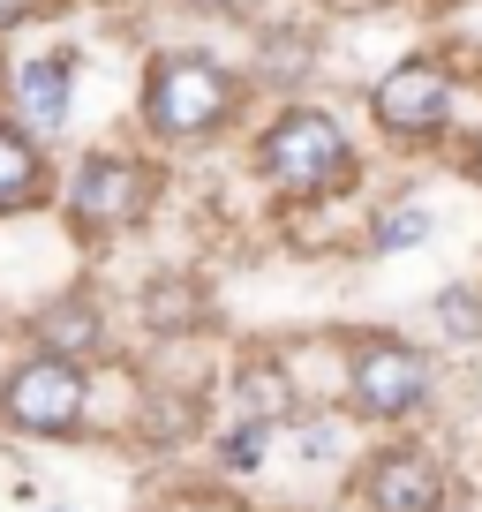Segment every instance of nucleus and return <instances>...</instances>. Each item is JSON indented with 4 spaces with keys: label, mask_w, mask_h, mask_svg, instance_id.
I'll return each instance as SVG.
<instances>
[{
    "label": "nucleus",
    "mask_w": 482,
    "mask_h": 512,
    "mask_svg": "<svg viewBox=\"0 0 482 512\" xmlns=\"http://www.w3.org/2000/svg\"><path fill=\"white\" fill-rule=\"evenodd\" d=\"M241 106V83L226 61H211V53H151L144 68V128L151 136H166V144H204V136H219L226 121H234Z\"/></svg>",
    "instance_id": "obj_1"
},
{
    "label": "nucleus",
    "mask_w": 482,
    "mask_h": 512,
    "mask_svg": "<svg viewBox=\"0 0 482 512\" xmlns=\"http://www.w3.org/2000/svg\"><path fill=\"white\" fill-rule=\"evenodd\" d=\"M91 422V369L61 354H23L0 369V430L8 437H76Z\"/></svg>",
    "instance_id": "obj_2"
},
{
    "label": "nucleus",
    "mask_w": 482,
    "mask_h": 512,
    "mask_svg": "<svg viewBox=\"0 0 482 512\" xmlns=\"http://www.w3.org/2000/svg\"><path fill=\"white\" fill-rule=\"evenodd\" d=\"M347 166H354L347 128H339L324 106H287L257 136V174L272 181L279 196H324V189L347 181Z\"/></svg>",
    "instance_id": "obj_3"
},
{
    "label": "nucleus",
    "mask_w": 482,
    "mask_h": 512,
    "mask_svg": "<svg viewBox=\"0 0 482 512\" xmlns=\"http://www.w3.org/2000/svg\"><path fill=\"white\" fill-rule=\"evenodd\" d=\"M151 196H159V174H151L136 151H83L68 189H61V211H68V226H76L83 241H98V234L136 226L151 211Z\"/></svg>",
    "instance_id": "obj_4"
},
{
    "label": "nucleus",
    "mask_w": 482,
    "mask_h": 512,
    "mask_svg": "<svg viewBox=\"0 0 482 512\" xmlns=\"http://www.w3.org/2000/svg\"><path fill=\"white\" fill-rule=\"evenodd\" d=\"M347 392L370 422H407L430 400V354L407 339H362L347 362Z\"/></svg>",
    "instance_id": "obj_5"
},
{
    "label": "nucleus",
    "mask_w": 482,
    "mask_h": 512,
    "mask_svg": "<svg viewBox=\"0 0 482 512\" xmlns=\"http://www.w3.org/2000/svg\"><path fill=\"white\" fill-rule=\"evenodd\" d=\"M370 113H377V128H385V136H400V144L437 136V128L452 121V68H437V61H400V68L370 91Z\"/></svg>",
    "instance_id": "obj_6"
},
{
    "label": "nucleus",
    "mask_w": 482,
    "mask_h": 512,
    "mask_svg": "<svg viewBox=\"0 0 482 512\" xmlns=\"http://www.w3.org/2000/svg\"><path fill=\"white\" fill-rule=\"evenodd\" d=\"M68 98H76V46H46L16 68V113L31 136H61Z\"/></svg>",
    "instance_id": "obj_7"
},
{
    "label": "nucleus",
    "mask_w": 482,
    "mask_h": 512,
    "mask_svg": "<svg viewBox=\"0 0 482 512\" xmlns=\"http://www.w3.org/2000/svg\"><path fill=\"white\" fill-rule=\"evenodd\" d=\"M370 512H437L445 505V467L430 460V452H385V460H370Z\"/></svg>",
    "instance_id": "obj_8"
},
{
    "label": "nucleus",
    "mask_w": 482,
    "mask_h": 512,
    "mask_svg": "<svg viewBox=\"0 0 482 512\" xmlns=\"http://www.w3.org/2000/svg\"><path fill=\"white\" fill-rule=\"evenodd\" d=\"M31 339L38 354H61V362H91L98 339H106V317H98L91 294H61V302H46L31 317Z\"/></svg>",
    "instance_id": "obj_9"
},
{
    "label": "nucleus",
    "mask_w": 482,
    "mask_h": 512,
    "mask_svg": "<svg viewBox=\"0 0 482 512\" xmlns=\"http://www.w3.org/2000/svg\"><path fill=\"white\" fill-rule=\"evenodd\" d=\"M53 174H46V151L23 121H0V219H16V211L46 204Z\"/></svg>",
    "instance_id": "obj_10"
},
{
    "label": "nucleus",
    "mask_w": 482,
    "mask_h": 512,
    "mask_svg": "<svg viewBox=\"0 0 482 512\" xmlns=\"http://www.w3.org/2000/svg\"><path fill=\"white\" fill-rule=\"evenodd\" d=\"M234 400H241V422H264V430H279V422L294 415V377L279 362H249L234 377Z\"/></svg>",
    "instance_id": "obj_11"
},
{
    "label": "nucleus",
    "mask_w": 482,
    "mask_h": 512,
    "mask_svg": "<svg viewBox=\"0 0 482 512\" xmlns=\"http://www.w3.org/2000/svg\"><path fill=\"white\" fill-rule=\"evenodd\" d=\"M437 234V219H430V211H422V204H400V211H385V219H377V249H422V241H430Z\"/></svg>",
    "instance_id": "obj_12"
},
{
    "label": "nucleus",
    "mask_w": 482,
    "mask_h": 512,
    "mask_svg": "<svg viewBox=\"0 0 482 512\" xmlns=\"http://www.w3.org/2000/svg\"><path fill=\"white\" fill-rule=\"evenodd\" d=\"M264 445H272V430H264V422H241V415H234V430L219 437V467H234V475H249V467L264 460Z\"/></svg>",
    "instance_id": "obj_13"
},
{
    "label": "nucleus",
    "mask_w": 482,
    "mask_h": 512,
    "mask_svg": "<svg viewBox=\"0 0 482 512\" xmlns=\"http://www.w3.org/2000/svg\"><path fill=\"white\" fill-rule=\"evenodd\" d=\"M482 294L475 287H445V294H437V324H445V332L452 339H482Z\"/></svg>",
    "instance_id": "obj_14"
},
{
    "label": "nucleus",
    "mask_w": 482,
    "mask_h": 512,
    "mask_svg": "<svg viewBox=\"0 0 482 512\" xmlns=\"http://www.w3.org/2000/svg\"><path fill=\"white\" fill-rule=\"evenodd\" d=\"M302 68H309V38H272V46H264V76L294 83Z\"/></svg>",
    "instance_id": "obj_15"
},
{
    "label": "nucleus",
    "mask_w": 482,
    "mask_h": 512,
    "mask_svg": "<svg viewBox=\"0 0 482 512\" xmlns=\"http://www.w3.org/2000/svg\"><path fill=\"white\" fill-rule=\"evenodd\" d=\"M31 16H46V0H0V38H8V31H23Z\"/></svg>",
    "instance_id": "obj_16"
},
{
    "label": "nucleus",
    "mask_w": 482,
    "mask_h": 512,
    "mask_svg": "<svg viewBox=\"0 0 482 512\" xmlns=\"http://www.w3.org/2000/svg\"><path fill=\"white\" fill-rule=\"evenodd\" d=\"M332 452H339L332 430H302V460H332Z\"/></svg>",
    "instance_id": "obj_17"
},
{
    "label": "nucleus",
    "mask_w": 482,
    "mask_h": 512,
    "mask_svg": "<svg viewBox=\"0 0 482 512\" xmlns=\"http://www.w3.org/2000/svg\"><path fill=\"white\" fill-rule=\"evenodd\" d=\"M189 8H204V16H234V8H249V0H189Z\"/></svg>",
    "instance_id": "obj_18"
}]
</instances>
